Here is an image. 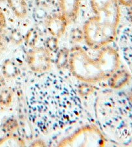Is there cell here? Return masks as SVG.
<instances>
[{
	"label": "cell",
	"instance_id": "6da1fadb",
	"mask_svg": "<svg viewBox=\"0 0 132 147\" xmlns=\"http://www.w3.org/2000/svg\"><path fill=\"white\" fill-rule=\"evenodd\" d=\"M27 107L33 127L44 136L74 125L83 111L82 102L73 86L54 73L39 76L30 85Z\"/></svg>",
	"mask_w": 132,
	"mask_h": 147
},
{
	"label": "cell",
	"instance_id": "7a4b0ae2",
	"mask_svg": "<svg viewBox=\"0 0 132 147\" xmlns=\"http://www.w3.org/2000/svg\"><path fill=\"white\" fill-rule=\"evenodd\" d=\"M95 111L102 130L111 139L124 143L132 138V109L128 102L113 93L99 95Z\"/></svg>",
	"mask_w": 132,
	"mask_h": 147
},
{
	"label": "cell",
	"instance_id": "3957f363",
	"mask_svg": "<svg viewBox=\"0 0 132 147\" xmlns=\"http://www.w3.org/2000/svg\"><path fill=\"white\" fill-rule=\"evenodd\" d=\"M70 68L75 77L85 82H97L107 79L120 66V57L117 51L106 47L97 55L91 56L85 48L75 47L69 55Z\"/></svg>",
	"mask_w": 132,
	"mask_h": 147
},
{
	"label": "cell",
	"instance_id": "277c9868",
	"mask_svg": "<svg viewBox=\"0 0 132 147\" xmlns=\"http://www.w3.org/2000/svg\"><path fill=\"white\" fill-rule=\"evenodd\" d=\"M95 16L83 27L86 44L98 49L113 41L120 21V8L117 0H91Z\"/></svg>",
	"mask_w": 132,
	"mask_h": 147
},
{
	"label": "cell",
	"instance_id": "5b68a950",
	"mask_svg": "<svg viewBox=\"0 0 132 147\" xmlns=\"http://www.w3.org/2000/svg\"><path fill=\"white\" fill-rule=\"evenodd\" d=\"M105 143V138L101 130L94 126H88L63 139L59 146H103Z\"/></svg>",
	"mask_w": 132,
	"mask_h": 147
},
{
	"label": "cell",
	"instance_id": "8992f818",
	"mask_svg": "<svg viewBox=\"0 0 132 147\" xmlns=\"http://www.w3.org/2000/svg\"><path fill=\"white\" fill-rule=\"evenodd\" d=\"M29 64L33 69L43 72L50 66V56L45 49H36L32 51L29 56Z\"/></svg>",
	"mask_w": 132,
	"mask_h": 147
},
{
	"label": "cell",
	"instance_id": "52a82bcc",
	"mask_svg": "<svg viewBox=\"0 0 132 147\" xmlns=\"http://www.w3.org/2000/svg\"><path fill=\"white\" fill-rule=\"evenodd\" d=\"M119 44L124 60L132 74V27L123 31Z\"/></svg>",
	"mask_w": 132,
	"mask_h": 147
},
{
	"label": "cell",
	"instance_id": "ba28073f",
	"mask_svg": "<svg viewBox=\"0 0 132 147\" xmlns=\"http://www.w3.org/2000/svg\"><path fill=\"white\" fill-rule=\"evenodd\" d=\"M81 0H59L61 12L67 24L73 22L77 18Z\"/></svg>",
	"mask_w": 132,
	"mask_h": 147
},
{
	"label": "cell",
	"instance_id": "9c48e42d",
	"mask_svg": "<svg viewBox=\"0 0 132 147\" xmlns=\"http://www.w3.org/2000/svg\"><path fill=\"white\" fill-rule=\"evenodd\" d=\"M67 22L61 14L55 15L48 19L47 22V28L53 36L59 37L64 32Z\"/></svg>",
	"mask_w": 132,
	"mask_h": 147
},
{
	"label": "cell",
	"instance_id": "30bf717a",
	"mask_svg": "<svg viewBox=\"0 0 132 147\" xmlns=\"http://www.w3.org/2000/svg\"><path fill=\"white\" fill-rule=\"evenodd\" d=\"M12 11L17 17H23L27 14V4L25 0H7Z\"/></svg>",
	"mask_w": 132,
	"mask_h": 147
},
{
	"label": "cell",
	"instance_id": "8fae6325",
	"mask_svg": "<svg viewBox=\"0 0 132 147\" xmlns=\"http://www.w3.org/2000/svg\"><path fill=\"white\" fill-rule=\"evenodd\" d=\"M129 80V75L126 73L123 72L119 74L117 77H115V80L113 82V87L115 88H121L123 86L128 82Z\"/></svg>",
	"mask_w": 132,
	"mask_h": 147
},
{
	"label": "cell",
	"instance_id": "7c38bea8",
	"mask_svg": "<svg viewBox=\"0 0 132 147\" xmlns=\"http://www.w3.org/2000/svg\"><path fill=\"white\" fill-rule=\"evenodd\" d=\"M118 1L126 7L132 6V0H118Z\"/></svg>",
	"mask_w": 132,
	"mask_h": 147
},
{
	"label": "cell",
	"instance_id": "4fadbf2b",
	"mask_svg": "<svg viewBox=\"0 0 132 147\" xmlns=\"http://www.w3.org/2000/svg\"><path fill=\"white\" fill-rule=\"evenodd\" d=\"M129 100H130V101L132 102V89H131V90L130 91V92H129Z\"/></svg>",
	"mask_w": 132,
	"mask_h": 147
},
{
	"label": "cell",
	"instance_id": "5bb4252c",
	"mask_svg": "<svg viewBox=\"0 0 132 147\" xmlns=\"http://www.w3.org/2000/svg\"><path fill=\"white\" fill-rule=\"evenodd\" d=\"M5 1V0H0V1Z\"/></svg>",
	"mask_w": 132,
	"mask_h": 147
}]
</instances>
